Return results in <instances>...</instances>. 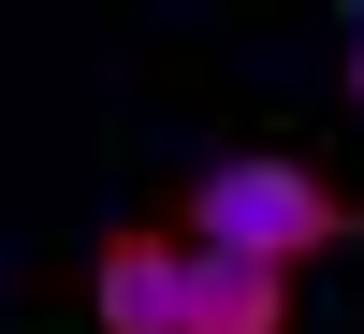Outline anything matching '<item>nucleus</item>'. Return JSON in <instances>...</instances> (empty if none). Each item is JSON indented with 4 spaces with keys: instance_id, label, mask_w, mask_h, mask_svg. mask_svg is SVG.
I'll list each match as a JSON object with an SVG mask.
<instances>
[{
    "instance_id": "obj_1",
    "label": "nucleus",
    "mask_w": 364,
    "mask_h": 334,
    "mask_svg": "<svg viewBox=\"0 0 364 334\" xmlns=\"http://www.w3.org/2000/svg\"><path fill=\"white\" fill-rule=\"evenodd\" d=\"M190 247H248V262H321V247H364V204L321 189L306 160H277V145H248V160H204L190 174Z\"/></svg>"
},
{
    "instance_id": "obj_2",
    "label": "nucleus",
    "mask_w": 364,
    "mask_h": 334,
    "mask_svg": "<svg viewBox=\"0 0 364 334\" xmlns=\"http://www.w3.org/2000/svg\"><path fill=\"white\" fill-rule=\"evenodd\" d=\"M87 320H102V334H190V233L117 218L102 262H87Z\"/></svg>"
},
{
    "instance_id": "obj_3",
    "label": "nucleus",
    "mask_w": 364,
    "mask_h": 334,
    "mask_svg": "<svg viewBox=\"0 0 364 334\" xmlns=\"http://www.w3.org/2000/svg\"><path fill=\"white\" fill-rule=\"evenodd\" d=\"M190 334H291V277L248 247H190Z\"/></svg>"
},
{
    "instance_id": "obj_4",
    "label": "nucleus",
    "mask_w": 364,
    "mask_h": 334,
    "mask_svg": "<svg viewBox=\"0 0 364 334\" xmlns=\"http://www.w3.org/2000/svg\"><path fill=\"white\" fill-rule=\"evenodd\" d=\"M350 102H364V29H350Z\"/></svg>"
}]
</instances>
